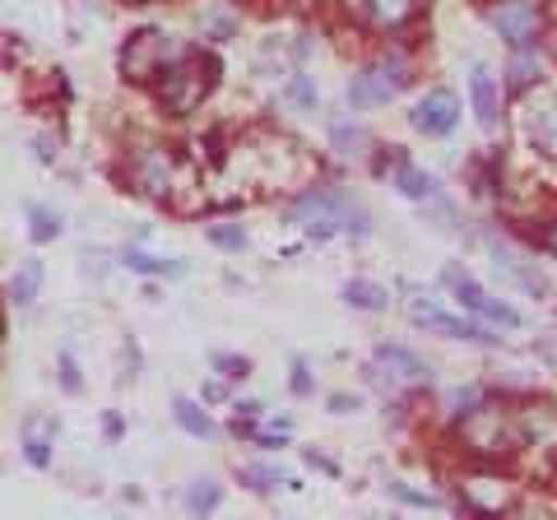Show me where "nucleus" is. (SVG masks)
<instances>
[{"label": "nucleus", "instance_id": "26", "mask_svg": "<svg viewBox=\"0 0 557 520\" xmlns=\"http://www.w3.org/2000/svg\"><path fill=\"white\" fill-rule=\"evenodd\" d=\"M237 479L247 483L251 493H274L278 483H293L284 470H278V465H237ZM293 488H298V483H293Z\"/></svg>", "mask_w": 557, "mask_h": 520}, {"label": "nucleus", "instance_id": "18", "mask_svg": "<svg viewBox=\"0 0 557 520\" xmlns=\"http://www.w3.org/2000/svg\"><path fill=\"white\" fill-rule=\"evenodd\" d=\"M20 442H24V460L33 465V470H47V465H51V446H57V419L42 413V409L24 413Z\"/></svg>", "mask_w": 557, "mask_h": 520}, {"label": "nucleus", "instance_id": "38", "mask_svg": "<svg viewBox=\"0 0 557 520\" xmlns=\"http://www.w3.org/2000/svg\"><path fill=\"white\" fill-rule=\"evenodd\" d=\"M534 247H539V251H544V256H553V260H557V219H548V223H544V228H539V233H534Z\"/></svg>", "mask_w": 557, "mask_h": 520}, {"label": "nucleus", "instance_id": "23", "mask_svg": "<svg viewBox=\"0 0 557 520\" xmlns=\"http://www.w3.org/2000/svg\"><path fill=\"white\" fill-rule=\"evenodd\" d=\"M38 288H42V260L38 256H24L20 270L10 274V302L14 307H28L33 298H38Z\"/></svg>", "mask_w": 557, "mask_h": 520}, {"label": "nucleus", "instance_id": "21", "mask_svg": "<svg viewBox=\"0 0 557 520\" xmlns=\"http://www.w3.org/2000/svg\"><path fill=\"white\" fill-rule=\"evenodd\" d=\"M121 265L135 270V274H149V280H182V274H186V260L149 256V251H139V247H126V251H121Z\"/></svg>", "mask_w": 557, "mask_h": 520}, {"label": "nucleus", "instance_id": "42", "mask_svg": "<svg viewBox=\"0 0 557 520\" xmlns=\"http://www.w3.org/2000/svg\"><path fill=\"white\" fill-rule=\"evenodd\" d=\"M219 400H228V386H223V376L205 386V405H219Z\"/></svg>", "mask_w": 557, "mask_h": 520}, {"label": "nucleus", "instance_id": "16", "mask_svg": "<svg viewBox=\"0 0 557 520\" xmlns=\"http://www.w3.org/2000/svg\"><path fill=\"white\" fill-rule=\"evenodd\" d=\"M520 419V437H525V450H548L557 456V409L544 400H525L516 409Z\"/></svg>", "mask_w": 557, "mask_h": 520}, {"label": "nucleus", "instance_id": "37", "mask_svg": "<svg viewBox=\"0 0 557 520\" xmlns=\"http://www.w3.org/2000/svg\"><path fill=\"white\" fill-rule=\"evenodd\" d=\"M61 391H65V395H79V391H84V381H79V362H75V354H61Z\"/></svg>", "mask_w": 557, "mask_h": 520}, {"label": "nucleus", "instance_id": "7", "mask_svg": "<svg viewBox=\"0 0 557 520\" xmlns=\"http://www.w3.org/2000/svg\"><path fill=\"white\" fill-rule=\"evenodd\" d=\"M483 20L511 51L539 47V38L548 33V5L544 0H483Z\"/></svg>", "mask_w": 557, "mask_h": 520}, {"label": "nucleus", "instance_id": "25", "mask_svg": "<svg viewBox=\"0 0 557 520\" xmlns=\"http://www.w3.org/2000/svg\"><path fill=\"white\" fill-rule=\"evenodd\" d=\"M219 502H223V483H219L214 474H200V479L186 483V511H190V516L219 511Z\"/></svg>", "mask_w": 557, "mask_h": 520}, {"label": "nucleus", "instance_id": "29", "mask_svg": "<svg viewBox=\"0 0 557 520\" xmlns=\"http://www.w3.org/2000/svg\"><path fill=\"white\" fill-rule=\"evenodd\" d=\"M28 237L33 242H57L61 237V214L47 205H28Z\"/></svg>", "mask_w": 557, "mask_h": 520}, {"label": "nucleus", "instance_id": "10", "mask_svg": "<svg viewBox=\"0 0 557 520\" xmlns=\"http://www.w3.org/2000/svg\"><path fill=\"white\" fill-rule=\"evenodd\" d=\"M487 265H493V274L507 288H516V293H525V298H534V302H544L548 298V280L539 274V265H530L525 256H516L511 247H502L497 237H487Z\"/></svg>", "mask_w": 557, "mask_h": 520}, {"label": "nucleus", "instance_id": "45", "mask_svg": "<svg viewBox=\"0 0 557 520\" xmlns=\"http://www.w3.org/2000/svg\"><path fill=\"white\" fill-rule=\"evenodd\" d=\"M102 428H108V437H121V419H116V413H108V423H102Z\"/></svg>", "mask_w": 557, "mask_h": 520}, {"label": "nucleus", "instance_id": "3", "mask_svg": "<svg viewBox=\"0 0 557 520\" xmlns=\"http://www.w3.org/2000/svg\"><path fill=\"white\" fill-rule=\"evenodd\" d=\"M219 75H223V65L214 51H205V47H190L182 61H172L168 65V75L153 84V102L168 112V116H196L209 94L219 89Z\"/></svg>", "mask_w": 557, "mask_h": 520}, {"label": "nucleus", "instance_id": "2", "mask_svg": "<svg viewBox=\"0 0 557 520\" xmlns=\"http://www.w3.org/2000/svg\"><path fill=\"white\" fill-rule=\"evenodd\" d=\"M288 223H298V228L311 233V237H339V233L368 237L372 233V214L339 186H307V190H298L293 205H288Z\"/></svg>", "mask_w": 557, "mask_h": 520}, {"label": "nucleus", "instance_id": "43", "mask_svg": "<svg viewBox=\"0 0 557 520\" xmlns=\"http://www.w3.org/2000/svg\"><path fill=\"white\" fill-rule=\"evenodd\" d=\"M307 465H317V470H325V474H339V465L330 456H321V450H307Z\"/></svg>", "mask_w": 557, "mask_h": 520}, {"label": "nucleus", "instance_id": "17", "mask_svg": "<svg viewBox=\"0 0 557 520\" xmlns=\"http://www.w3.org/2000/svg\"><path fill=\"white\" fill-rule=\"evenodd\" d=\"M418 14H423V0H362V20H368L372 33H405Z\"/></svg>", "mask_w": 557, "mask_h": 520}, {"label": "nucleus", "instance_id": "9", "mask_svg": "<svg viewBox=\"0 0 557 520\" xmlns=\"http://www.w3.org/2000/svg\"><path fill=\"white\" fill-rule=\"evenodd\" d=\"M409 321L418 325V331H428V335H442V339H465V344H479V349H497L502 335L487 331V321H469V317H456V311H446L437 302H423V298H413L409 302Z\"/></svg>", "mask_w": 557, "mask_h": 520}, {"label": "nucleus", "instance_id": "39", "mask_svg": "<svg viewBox=\"0 0 557 520\" xmlns=\"http://www.w3.org/2000/svg\"><path fill=\"white\" fill-rule=\"evenodd\" d=\"M534 354L544 358L548 368H557V331H553V335H544V339H539V344H534Z\"/></svg>", "mask_w": 557, "mask_h": 520}, {"label": "nucleus", "instance_id": "19", "mask_svg": "<svg viewBox=\"0 0 557 520\" xmlns=\"http://www.w3.org/2000/svg\"><path fill=\"white\" fill-rule=\"evenodd\" d=\"M391 182H395V190H399V196H409V200H418V205H432L437 196H446V190H442V182L432 177V172L413 168L409 159H399V163L391 168Z\"/></svg>", "mask_w": 557, "mask_h": 520}, {"label": "nucleus", "instance_id": "5", "mask_svg": "<svg viewBox=\"0 0 557 520\" xmlns=\"http://www.w3.org/2000/svg\"><path fill=\"white\" fill-rule=\"evenodd\" d=\"M186 51L190 47L177 42V38H168L163 28H135L116 51V71H121L126 84H145V89H153V84L168 75V65L182 61Z\"/></svg>", "mask_w": 557, "mask_h": 520}, {"label": "nucleus", "instance_id": "11", "mask_svg": "<svg viewBox=\"0 0 557 520\" xmlns=\"http://www.w3.org/2000/svg\"><path fill=\"white\" fill-rule=\"evenodd\" d=\"M520 126L530 135V149L544 153V159H557V94L534 89L525 94V108H520Z\"/></svg>", "mask_w": 557, "mask_h": 520}, {"label": "nucleus", "instance_id": "8", "mask_svg": "<svg viewBox=\"0 0 557 520\" xmlns=\"http://www.w3.org/2000/svg\"><path fill=\"white\" fill-rule=\"evenodd\" d=\"M442 288L469 311V317H479L487 325H502V331H520V325H525V317H520L507 298H493L487 288H479V280L460 265V260H450V265L442 270Z\"/></svg>", "mask_w": 557, "mask_h": 520}, {"label": "nucleus", "instance_id": "31", "mask_svg": "<svg viewBox=\"0 0 557 520\" xmlns=\"http://www.w3.org/2000/svg\"><path fill=\"white\" fill-rule=\"evenodd\" d=\"M284 94H288V102L298 112H317V84H311V75H288V84H284Z\"/></svg>", "mask_w": 557, "mask_h": 520}, {"label": "nucleus", "instance_id": "24", "mask_svg": "<svg viewBox=\"0 0 557 520\" xmlns=\"http://www.w3.org/2000/svg\"><path fill=\"white\" fill-rule=\"evenodd\" d=\"M344 302L358 307V311H372V317H381V311H391V288H381L372 280H348L344 284Z\"/></svg>", "mask_w": 557, "mask_h": 520}, {"label": "nucleus", "instance_id": "15", "mask_svg": "<svg viewBox=\"0 0 557 520\" xmlns=\"http://www.w3.org/2000/svg\"><path fill=\"white\" fill-rule=\"evenodd\" d=\"M344 98H348V108H354V112H372V108H386L391 98H399V89L391 84V75L372 61V65H362V71L348 79Z\"/></svg>", "mask_w": 557, "mask_h": 520}, {"label": "nucleus", "instance_id": "40", "mask_svg": "<svg viewBox=\"0 0 557 520\" xmlns=\"http://www.w3.org/2000/svg\"><path fill=\"white\" fill-rule=\"evenodd\" d=\"M293 391H298V395H311V376H307V362H302V358L293 362Z\"/></svg>", "mask_w": 557, "mask_h": 520}, {"label": "nucleus", "instance_id": "46", "mask_svg": "<svg viewBox=\"0 0 557 520\" xmlns=\"http://www.w3.org/2000/svg\"><path fill=\"white\" fill-rule=\"evenodd\" d=\"M548 57H553V61H557V24H553V28H548Z\"/></svg>", "mask_w": 557, "mask_h": 520}, {"label": "nucleus", "instance_id": "1", "mask_svg": "<svg viewBox=\"0 0 557 520\" xmlns=\"http://www.w3.org/2000/svg\"><path fill=\"white\" fill-rule=\"evenodd\" d=\"M456 446L460 456H469V465H507L525 450V437H520V419L511 405L483 400L456 419Z\"/></svg>", "mask_w": 557, "mask_h": 520}, {"label": "nucleus", "instance_id": "20", "mask_svg": "<svg viewBox=\"0 0 557 520\" xmlns=\"http://www.w3.org/2000/svg\"><path fill=\"white\" fill-rule=\"evenodd\" d=\"M172 419H177V428L186 432V437H200V442H219L223 437L219 423L209 419V409H200L196 400H186V395L172 400Z\"/></svg>", "mask_w": 557, "mask_h": 520}, {"label": "nucleus", "instance_id": "22", "mask_svg": "<svg viewBox=\"0 0 557 520\" xmlns=\"http://www.w3.org/2000/svg\"><path fill=\"white\" fill-rule=\"evenodd\" d=\"M507 84L511 94H530L539 84V47H516L511 51V65H507Z\"/></svg>", "mask_w": 557, "mask_h": 520}, {"label": "nucleus", "instance_id": "34", "mask_svg": "<svg viewBox=\"0 0 557 520\" xmlns=\"http://www.w3.org/2000/svg\"><path fill=\"white\" fill-rule=\"evenodd\" d=\"M209 362H214V372L223 381H247L251 376V358H242V354H214Z\"/></svg>", "mask_w": 557, "mask_h": 520}, {"label": "nucleus", "instance_id": "13", "mask_svg": "<svg viewBox=\"0 0 557 520\" xmlns=\"http://www.w3.org/2000/svg\"><path fill=\"white\" fill-rule=\"evenodd\" d=\"M372 372L376 376H391L395 386H413V381H428L432 376L423 354H413L409 344H391V339H381L376 349H372Z\"/></svg>", "mask_w": 557, "mask_h": 520}, {"label": "nucleus", "instance_id": "27", "mask_svg": "<svg viewBox=\"0 0 557 520\" xmlns=\"http://www.w3.org/2000/svg\"><path fill=\"white\" fill-rule=\"evenodd\" d=\"M386 493H391L395 502H405V507H423V511L446 507V497H442V493H432V488H413V483H405V479H391V483H386Z\"/></svg>", "mask_w": 557, "mask_h": 520}, {"label": "nucleus", "instance_id": "36", "mask_svg": "<svg viewBox=\"0 0 557 520\" xmlns=\"http://www.w3.org/2000/svg\"><path fill=\"white\" fill-rule=\"evenodd\" d=\"M135 376H139V344L126 339V344H121V376H116V386H126V381H135Z\"/></svg>", "mask_w": 557, "mask_h": 520}, {"label": "nucleus", "instance_id": "44", "mask_svg": "<svg viewBox=\"0 0 557 520\" xmlns=\"http://www.w3.org/2000/svg\"><path fill=\"white\" fill-rule=\"evenodd\" d=\"M354 409H358L354 395H330V413H354Z\"/></svg>", "mask_w": 557, "mask_h": 520}, {"label": "nucleus", "instance_id": "6", "mask_svg": "<svg viewBox=\"0 0 557 520\" xmlns=\"http://www.w3.org/2000/svg\"><path fill=\"white\" fill-rule=\"evenodd\" d=\"M456 507L465 516H511L520 511V483L502 465H469L456 479Z\"/></svg>", "mask_w": 557, "mask_h": 520}, {"label": "nucleus", "instance_id": "30", "mask_svg": "<svg viewBox=\"0 0 557 520\" xmlns=\"http://www.w3.org/2000/svg\"><path fill=\"white\" fill-rule=\"evenodd\" d=\"M205 237L214 242L219 251H233V256L247 251V233H242V223H209V233H205Z\"/></svg>", "mask_w": 557, "mask_h": 520}, {"label": "nucleus", "instance_id": "14", "mask_svg": "<svg viewBox=\"0 0 557 520\" xmlns=\"http://www.w3.org/2000/svg\"><path fill=\"white\" fill-rule=\"evenodd\" d=\"M502 94H507V84H497V75L483 61H474V71H469V108H474L483 131L502 126Z\"/></svg>", "mask_w": 557, "mask_h": 520}, {"label": "nucleus", "instance_id": "41", "mask_svg": "<svg viewBox=\"0 0 557 520\" xmlns=\"http://www.w3.org/2000/svg\"><path fill=\"white\" fill-rule=\"evenodd\" d=\"M237 419H247V423L265 419V405H260V400H242V405H237Z\"/></svg>", "mask_w": 557, "mask_h": 520}, {"label": "nucleus", "instance_id": "28", "mask_svg": "<svg viewBox=\"0 0 557 520\" xmlns=\"http://www.w3.org/2000/svg\"><path fill=\"white\" fill-rule=\"evenodd\" d=\"M376 65H381V71L391 75V84H395L399 94H405L409 84H413V57H409L405 47H391V51H381V57H376Z\"/></svg>", "mask_w": 557, "mask_h": 520}, {"label": "nucleus", "instance_id": "35", "mask_svg": "<svg viewBox=\"0 0 557 520\" xmlns=\"http://www.w3.org/2000/svg\"><path fill=\"white\" fill-rule=\"evenodd\" d=\"M200 28H205V33H214L219 42H228L237 24H233V14H219V10H209V14H200Z\"/></svg>", "mask_w": 557, "mask_h": 520}, {"label": "nucleus", "instance_id": "32", "mask_svg": "<svg viewBox=\"0 0 557 520\" xmlns=\"http://www.w3.org/2000/svg\"><path fill=\"white\" fill-rule=\"evenodd\" d=\"M330 140H335V149L348 153V159H354V153H368V149H362V145H368V131H362V126H348V121H339V126L330 131Z\"/></svg>", "mask_w": 557, "mask_h": 520}, {"label": "nucleus", "instance_id": "12", "mask_svg": "<svg viewBox=\"0 0 557 520\" xmlns=\"http://www.w3.org/2000/svg\"><path fill=\"white\" fill-rule=\"evenodd\" d=\"M409 126L418 135H428V140H442V135H450V131L460 126V98L450 94V89H428L423 98L413 102Z\"/></svg>", "mask_w": 557, "mask_h": 520}, {"label": "nucleus", "instance_id": "4", "mask_svg": "<svg viewBox=\"0 0 557 520\" xmlns=\"http://www.w3.org/2000/svg\"><path fill=\"white\" fill-rule=\"evenodd\" d=\"M121 177L135 196L145 200H177V190L186 186V163L177 159L172 145H159V140H139L126 149V163H121Z\"/></svg>", "mask_w": 557, "mask_h": 520}, {"label": "nucleus", "instance_id": "33", "mask_svg": "<svg viewBox=\"0 0 557 520\" xmlns=\"http://www.w3.org/2000/svg\"><path fill=\"white\" fill-rule=\"evenodd\" d=\"M483 400H487L483 386H456V391L446 395V409H450V419H465V413L474 409V405H483Z\"/></svg>", "mask_w": 557, "mask_h": 520}]
</instances>
